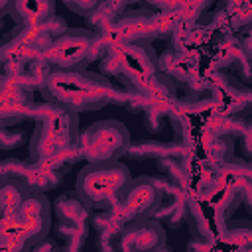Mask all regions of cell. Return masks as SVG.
<instances>
[{
  "label": "cell",
  "instance_id": "cell-1",
  "mask_svg": "<svg viewBox=\"0 0 252 252\" xmlns=\"http://www.w3.org/2000/svg\"><path fill=\"white\" fill-rule=\"evenodd\" d=\"M132 181L130 169L120 161L87 163L75 181L79 201L89 209L118 207Z\"/></svg>",
  "mask_w": 252,
  "mask_h": 252
},
{
  "label": "cell",
  "instance_id": "cell-2",
  "mask_svg": "<svg viewBox=\"0 0 252 252\" xmlns=\"http://www.w3.org/2000/svg\"><path fill=\"white\" fill-rule=\"evenodd\" d=\"M45 91L61 108L71 112L98 108L112 96V87L104 77L75 69L51 73L45 83Z\"/></svg>",
  "mask_w": 252,
  "mask_h": 252
},
{
  "label": "cell",
  "instance_id": "cell-3",
  "mask_svg": "<svg viewBox=\"0 0 252 252\" xmlns=\"http://www.w3.org/2000/svg\"><path fill=\"white\" fill-rule=\"evenodd\" d=\"M49 230V203L39 191H32L22 209L0 219V242L12 250L26 248L41 240Z\"/></svg>",
  "mask_w": 252,
  "mask_h": 252
},
{
  "label": "cell",
  "instance_id": "cell-4",
  "mask_svg": "<svg viewBox=\"0 0 252 252\" xmlns=\"http://www.w3.org/2000/svg\"><path fill=\"white\" fill-rule=\"evenodd\" d=\"M79 144L77 112L57 106L39 120L33 130L30 154L35 161H47Z\"/></svg>",
  "mask_w": 252,
  "mask_h": 252
},
{
  "label": "cell",
  "instance_id": "cell-5",
  "mask_svg": "<svg viewBox=\"0 0 252 252\" xmlns=\"http://www.w3.org/2000/svg\"><path fill=\"white\" fill-rule=\"evenodd\" d=\"M130 134L118 120H98L79 134V152L89 163L94 161H118L128 150Z\"/></svg>",
  "mask_w": 252,
  "mask_h": 252
},
{
  "label": "cell",
  "instance_id": "cell-6",
  "mask_svg": "<svg viewBox=\"0 0 252 252\" xmlns=\"http://www.w3.org/2000/svg\"><path fill=\"white\" fill-rule=\"evenodd\" d=\"M159 203H161V191L154 179L132 177L128 191L124 193L118 207H122L124 215L128 217V222H132V220L152 219V215L159 209Z\"/></svg>",
  "mask_w": 252,
  "mask_h": 252
},
{
  "label": "cell",
  "instance_id": "cell-7",
  "mask_svg": "<svg viewBox=\"0 0 252 252\" xmlns=\"http://www.w3.org/2000/svg\"><path fill=\"white\" fill-rule=\"evenodd\" d=\"M165 244L163 228L152 220H132L120 234L122 252H159Z\"/></svg>",
  "mask_w": 252,
  "mask_h": 252
},
{
  "label": "cell",
  "instance_id": "cell-8",
  "mask_svg": "<svg viewBox=\"0 0 252 252\" xmlns=\"http://www.w3.org/2000/svg\"><path fill=\"white\" fill-rule=\"evenodd\" d=\"M93 35L87 33L85 30H73L71 33L61 35L53 45H51V59L63 67L61 71H71L91 49Z\"/></svg>",
  "mask_w": 252,
  "mask_h": 252
},
{
  "label": "cell",
  "instance_id": "cell-9",
  "mask_svg": "<svg viewBox=\"0 0 252 252\" xmlns=\"http://www.w3.org/2000/svg\"><path fill=\"white\" fill-rule=\"evenodd\" d=\"M118 69L120 73H124V81H150L156 71V57L146 45H124L118 55Z\"/></svg>",
  "mask_w": 252,
  "mask_h": 252
},
{
  "label": "cell",
  "instance_id": "cell-10",
  "mask_svg": "<svg viewBox=\"0 0 252 252\" xmlns=\"http://www.w3.org/2000/svg\"><path fill=\"white\" fill-rule=\"evenodd\" d=\"M191 230L197 238L203 240H215L224 232V220L222 215L213 211V203L209 201H193L187 209Z\"/></svg>",
  "mask_w": 252,
  "mask_h": 252
},
{
  "label": "cell",
  "instance_id": "cell-11",
  "mask_svg": "<svg viewBox=\"0 0 252 252\" xmlns=\"http://www.w3.org/2000/svg\"><path fill=\"white\" fill-rule=\"evenodd\" d=\"M32 191L33 189H30L28 183L18 177H2L0 179V219L16 215Z\"/></svg>",
  "mask_w": 252,
  "mask_h": 252
},
{
  "label": "cell",
  "instance_id": "cell-12",
  "mask_svg": "<svg viewBox=\"0 0 252 252\" xmlns=\"http://www.w3.org/2000/svg\"><path fill=\"white\" fill-rule=\"evenodd\" d=\"M53 12V4H39V2H24L14 4V18L26 22V24H37L49 18Z\"/></svg>",
  "mask_w": 252,
  "mask_h": 252
}]
</instances>
